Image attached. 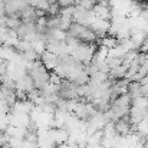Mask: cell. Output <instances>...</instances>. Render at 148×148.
Instances as JSON below:
<instances>
[{
    "instance_id": "6da1fadb",
    "label": "cell",
    "mask_w": 148,
    "mask_h": 148,
    "mask_svg": "<svg viewBox=\"0 0 148 148\" xmlns=\"http://www.w3.org/2000/svg\"><path fill=\"white\" fill-rule=\"evenodd\" d=\"M40 62L45 65V68L48 71H55V68L58 66V56L53 55L49 50H45L40 56Z\"/></svg>"
},
{
    "instance_id": "7a4b0ae2",
    "label": "cell",
    "mask_w": 148,
    "mask_h": 148,
    "mask_svg": "<svg viewBox=\"0 0 148 148\" xmlns=\"http://www.w3.org/2000/svg\"><path fill=\"white\" fill-rule=\"evenodd\" d=\"M128 95L131 97V99L143 97V94H141V84L140 82H130V85H128Z\"/></svg>"
},
{
    "instance_id": "3957f363",
    "label": "cell",
    "mask_w": 148,
    "mask_h": 148,
    "mask_svg": "<svg viewBox=\"0 0 148 148\" xmlns=\"http://www.w3.org/2000/svg\"><path fill=\"white\" fill-rule=\"evenodd\" d=\"M16 49L19 50L20 53H25V52H29V50H33V43L30 40H19L16 43Z\"/></svg>"
},
{
    "instance_id": "277c9868",
    "label": "cell",
    "mask_w": 148,
    "mask_h": 148,
    "mask_svg": "<svg viewBox=\"0 0 148 148\" xmlns=\"http://www.w3.org/2000/svg\"><path fill=\"white\" fill-rule=\"evenodd\" d=\"M58 4L60 9H68V7H73L76 4V0H58Z\"/></svg>"
}]
</instances>
